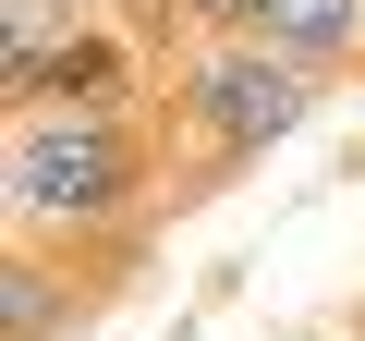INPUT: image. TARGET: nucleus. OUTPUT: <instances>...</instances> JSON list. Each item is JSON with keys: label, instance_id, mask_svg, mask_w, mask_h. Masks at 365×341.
I'll use <instances>...</instances> for the list:
<instances>
[{"label": "nucleus", "instance_id": "2", "mask_svg": "<svg viewBox=\"0 0 365 341\" xmlns=\"http://www.w3.org/2000/svg\"><path fill=\"white\" fill-rule=\"evenodd\" d=\"M329 86H341V73H329V61H304V49L207 37V49H182V61H170L158 110H170V134H182V146L207 158L195 183H232L244 158H268L280 134H304V122H317V98H329Z\"/></svg>", "mask_w": 365, "mask_h": 341}, {"label": "nucleus", "instance_id": "5", "mask_svg": "<svg viewBox=\"0 0 365 341\" xmlns=\"http://www.w3.org/2000/svg\"><path fill=\"white\" fill-rule=\"evenodd\" d=\"M86 25H110V0H0V98H13L61 37H86Z\"/></svg>", "mask_w": 365, "mask_h": 341}, {"label": "nucleus", "instance_id": "1", "mask_svg": "<svg viewBox=\"0 0 365 341\" xmlns=\"http://www.w3.org/2000/svg\"><path fill=\"white\" fill-rule=\"evenodd\" d=\"M0 195H13L25 244L146 232V208H158V134H146V110H13Z\"/></svg>", "mask_w": 365, "mask_h": 341}, {"label": "nucleus", "instance_id": "3", "mask_svg": "<svg viewBox=\"0 0 365 341\" xmlns=\"http://www.w3.org/2000/svg\"><path fill=\"white\" fill-rule=\"evenodd\" d=\"M122 256H134V232H110V244H25L13 232V256H0V341H73L122 292Z\"/></svg>", "mask_w": 365, "mask_h": 341}, {"label": "nucleus", "instance_id": "6", "mask_svg": "<svg viewBox=\"0 0 365 341\" xmlns=\"http://www.w3.org/2000/svg\"><path fill=\"white\" fill-rule=\"evenodd\" d=\"M110 13H122V0H110Z\"/></svg>", "mask_w": 365, "mask_h": 341}, {"label": "nucleus", "instance_id": "4", "mask_svg": "<svg viewBox=\"0 0 365 341\" xmlns=\"http://www.w3.org/2000/svg\"><path fill=\"white\" fill-rule=\"evenodd\" d=\"M134 86H146L134 25H86V37H61V49L13 86V110H134Z\"/></svg>", "mask_w": 365, "mask_h": 341}]
</instances>
